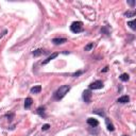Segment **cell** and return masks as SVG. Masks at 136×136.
Masks as SVG:
<instances>
[{
    "instance_id": "4fadbf2b",
    "label": "cell",
    "mask_w": 136,
    "mask_h": 136,
    "mask_svg": "<svg viewBox=\"0 0 136 136\" xmlns=\"http://www.w3.org/2000/svg\"><path fill=\"white\" fill-rule=\"evenodd\" d=\"M32 103H33V100H32V98H30V97L26 98V100H24V107H26V109H30L31 105H32Z\"/></svg>"
},
{
    "instance_id": "52a82bcc",
    "label": "cell",
    "mask_w": 136,
    "mask_h": 136,
    "mask_svg": "<svg viewBox=\"0 0 136 136\" xmlns=\"http://www.w3.org/2000/svg\"><path fill=\"white\" fill-rule=\"evenodd\" d=\"M59 55V53L58 52H54V53H52V54L51 55H49L48 56V58L47 59H46L45 61H44V62H43L42 63V65H46V64H48V63H50V62H51V61L52 60H54L55 58H56V56H58Z\"/></svg>"
},
{
    "instance_id": "ffe728a7",
    "label": "cell",
    "mask_w": 136,
    "mask_h": 136,
    "mask_svg": "<svg viewBox=\"0 0 136 136\" xmlns=\"http://www.w3.org/2000/svg\"><path fill=\"white\" fill-rule=\"evenodd\" d=\"M82 73H83V71H81V70H80V71H78V72L73 73V74H72V77H73V78H78V77L80 76V74H82Z\"/></svg>"
},
{
    "instance_id": "ac0fdd59",
    "label": "cell",
    "mask_w": 136,
    "mask_h": 136,
    "mask_svg": "<svg viewBox=\"0 0 136 136\" xmlns=\"http://www.w3.org/2000/svg\"><path fill=\"white\" fill-rule=\"evenodd\" d=\"M92 48H94V43H89L88 45L85 46V49L84 50H85V51H91Z\"/></svg>"
},
{
    "instance_id": "7402d4cb",
    "label": "cell",
    "mask_w": 136,
    "mask_h": 136,
    "mask_svg": "<svg viewBox=\"0 0 136 136\" xmlns=\"http://www.w3.org/2000/svg\"><path fill=\"white\" fill-rule=\"evenodd\" d=\"M6 32H8V31H6V30H4V31H3V32H2V33H1V34H0V38H1V37L3 36V35H5V34H6Z\"/></svg>"
},
{
    "instance_id": "8992f818",
    "label": "cell",
    "mask_w": 136,
    "mask_h": 136,
    "mask_svg": "<svg viewBox=\"0 0 136 136\" xmlns=\"http://www.w3.org/2000/svg\"><path fill=\"white\" fill-rule=\"evenodd\" d=\"M67 42V38H64V37H55L52 39V43L54 45H63Z\"/></svg>"
},
{
    "instance_id": "8fae6325",
    "label": "cell",
    "mask_w": 136,
    "mask_h": 136,
    "mask_svg": "<svg viewBox=\"0 0 136 136\" xmlns=\"http://www.w3.org/2000/svg\"><path fill=\"white\" fill-rule=\"evenodd\" d=\"M105 123H106V128H107V130H109V131L113 132L114 130H115V128H114V124L111 122V120L109 119V118H105Z\"/></svg>"
},
{
    "instance_id": "5b68a950",
    "label": "cell",
    "mask_w": 136,
    "mask_h": 136,
    "mask_svg": "<svg viewBox=\"0 0 136 136\" xmlns=\"http://www.w3.org/2000/svg\"><path fill=\"white\" fill-rule=\"evenodd\" d=\"M86 122L88 126H91V128H97L99 126V121L97 119H95V118H88Z\"/></svg>"
},
{
    "instance_id": "6da1fadb",
    "label": "cell",
    "mask_w": 136,
    "mask_h": 136,
    "mask_svg": "<svg viewBox=\"0 0 136 136\" xmlns=\"http://www.w3.org/2000/svg\"><path fill=\"white\" fill-rule=\"evenodd\" d=\"M69 91H70L69 85H62V86H60L55 91L54 94H53V98H54V100H56V101H60V100H62L68 94Z\"/></svg>"
},
{
    "instance_id": "7c38bea8",
    "label": "cell",
    "mask_w": 136,
    "mask_h": 136,
    "mask_svg": "<svg viewBox=\"0 0 136 136\" xmlns=\"http://www.w3.org/2000/svg\"><path fill=\"white\" fill-rule=\"evenodd\" d=\"M30 91L32 92V94H39V92L42 91V86H41V85H36V86L32 87L30 89Z\"/></svg>"
},
{
    "instance_id": "277c9868",
    "label": "cell",
    "mask_w": 136,
    "mask_h": 136,
    "mask_svg": "<svg viewBox=\"0 0 136 136\" xmlns=\"http://www.w3.org/2000/svg\"><path fill=\"white\" fill-rule=\"evenodd\" d=\"M89 89H101L103 87V82L102 81H100V80H97V81H95V82H92V83L89 84Z\"/></svg>"
},
{
    "instance_id": "30bf717a",
    "label": "cell",
    "mask_w": 136,
    "mask_h": 136,
    "mask_svg": "<svg viewBox=\"0 0 136 136\" xmlns=\"http://www.w3.org/2000/svg\"><path fill=\"white\" fill-rule=\"evenodd\" d=\"M129 101H130V97H129V96H127V95L121 96L120 98H118V99H117V102H118V103H121V104L128 103Z\"/></svg>"
},
{
    "instance_id": "7a4b0ae2",
    "label": "cell",
    "mask_w": 136,
    "mask_h": 136,
    "mask_svg": "<svg viewBox=\"0 0 136 136\" xmlns=\"http://www.w3.org/2000/svg\"><path fill=\"white\" fill-rule=\"evenodd\" d=\"M70 31L72 33H81L84 31V27H83V23L82 21H73L70 26Z\"/></svg>"
},
{
    "instance_id": "ba28073f",
    "label": "cell",
    "mask_w": 136,
    "mask_h": 136,
    "mask_svg": "<svg viewBox=\"0 0 136 136\" xmlns=\"http://www.w3.org/2000/svg\"><path fill=\"white\" fill-rule=\"evenodd\" d=\"M36 114L43 118H46V106H39L36 110Z\"/></svg>"
},
{
    "instance_id": "d6986e66",
    "label": "cell",
    "mask_w": 136,
    "mask_h": 136,
    "mask_svg": "<svg viewBox=\"0 0 136 136\" xmlns=\"http://www.w3.org/2000/svg\"><path fill=\"white\" fill-rule=\"evenodd\" d=\"M49 128H50V124L46 123V124H44V126H43L42 130H43V131H47V130H49Z\"/></svg>"
},
{
    "instance_id": "603a6c76",
    "label": "cell",
    "mask_w": 136,
    "mask_h": 136,
    "mask_svg": "<svg viewBox=\"0 0 136 136\" xmlns=\"http://www.w3.org/2000/svg\"><path fill=\"white\" fill-rule=\"evenodd\" d=\"M107 70H109V67H107V66H106V67L104 68V69H103V70H102V72H106V71H107Z\"/></svg>"
},
{
    "instance_id": "cb8c5ba5",
    "label": "cell",
    "mask_w": 136,
    "mask_h": 136,
    "mask_svg": "<svg viewBox=\"0 0 136 136\" xmlns=\"http://www.w3.org/2000/svg\"><path fill=\"white\" fill-rule=\"evenodd\" d=\"M122 136H128V135H122Z\"/></svg>"
},
{
    "instance_id": "3957f363",
    "label": "cell",
    "mask_w": 136,
    "mask_h": 136,
    "mask_svg": "<svg viewBox=\"0 0 136 136\" xmlns=\"http://www.w3.org/2000/svg\"><path fill=\"white\" fill-rule=\"evenodd\" d=\"M91 97H92V94H91V91H89V89H86V91H83V94H82V98H83L84 100V102L85 103H91Z\"/></svg>"
},
{
    "instance_id": "5bb4252c",
    "label": "cell",
    "mask_w": 136,
    "mask_h": 136,
    "mask_svg": "<svg viewBox=\"0 0 136 136\" xmlns=\"http://www.w3.org/2000/svg\"><path fill=\"white\" fill-rule=\"evenodd\" d=\"M119 79L122 82H128L129 80H130V76H129L128 73H122V74H120V77H119Z\"/></svg>"
},
{
    "instance_id": "44dd1931",
    "label": "cell",
    "mask_w": 136,
    "mask_h": 136,
    "mask_svg": "<svg viewBox=\"0 0 136 136\" xmlns=\"http://www.w3.org/2000/svg\"><path fill=\"white\" fill-rule=\"evenodd\" d=\"M128 3H129V4H130L131 6H134V5H135V1H129Z\"/></svg>"
},
{
    "instance_id": "9a60e30c",
    "label": "cell",
    "mask_w": 136,
    "mask_h": 136,
    "mask_svg": "<svg viewBox=\"0 0 136 136\" xmlns=\"http://www.w3.org/2000/svg\"><path fill=\"white\" fill-rule=\"evenodd\" d=\"M135 23H136V21H135V19H133V20H131V21H128V26L131 28L132 30H136V27H135Z\"/></svg>"
},
{
    "instance_id": "9c48e42d",
    "label": "cell",
    "mask_w": 136,
    "mask_h": 136,
    "mask_svg": "<svg viewBox=\"0 0 136 136\" xmlns=\"http://www.w3.org/2000/svg\"><path fill=\"white\" fill-rule=\"evenodd\" d=\"M47 53V51L44 49H36V50H34L33 52H32V55L35 56V58H37V56H41L43 54H46Z\"/></svg>"
},
{
    "instance_id": "e0dca14e",
    "label": "cell",
    "mask_w": 136,
    "mask_h": 136,
    "mask_svg": "<svg viewBox=\"0 0 136 136\" xmlns=\"http://www.w3.org/2000/svg\"><path fill=\"white\" fill-rule=\"evenodd\" d=\"M135 15H136L135 11H128V12L124 13V16L126 17H134Z\"/></svg>"
},
{
    "instance_id": "2e32d148",
    "label": "cell",
    "mask_w": 136,
    "mask_h": 136,
    "mask_svg": "<svg viewBox=\"0 0 136 136\" xmlns=\"http://www.w3.org/2000/svg\"><path fill=\"white\" fill-rule=\"evenodd\" d=\"M92 113H95V114H98V115H99V116L105 117V114H104V112H103V110H100V109H97V110L92 111Z\"/></svg>"
}]
</instances>
